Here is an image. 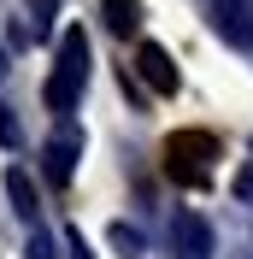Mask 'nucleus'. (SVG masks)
Returning a JSON list of instances; mask_svg holds the SVG:
<instances>
[{"label":"nucleus","mask_w":253,"mask_h":259,"mask_svg":"<svg viewBox=\"0 0 253 259\" xmlns=\"http://www.w3.org/2000/svg\"><path fill=\"white\" fill-rule=\"evenodd\" d=\"M6 200H12L18 218H35V212H41V189H35V177L24 171V165H12V171H6Z\"/></svg>","instance_id":"obj_6"},{"label":"nucleus","mask_w":253,"mask_h":259,"mask_svg":"<svg viewBox=\"0 0 253 259\" xmlns=\"http://www.w3.org/2000/svg\"><path fill=\"white\" fill-rule=\"evenodd\" d=\"M24 259H59V236L35 224V230H30V242H24Z\"/></svg>","instance_id":"obj_8"},{"label":"nucleus","mask_w":253,"mask_h":259,"mask_svg":"<svg viewBox=\"0 0 253 259\" xmlns=\"http://www.w3.org/2000/svg\"><path fill=\"white\" fill-rule=\"evenodd\" d=\"M53 71L71 82H89V35H82V24H71V30H59V48H53Z\"/></svg>","instance_id":"obj_4"},{"label":"nucleus","mask_w":253,"mask_h":259,"mask_svg":"<svg viewBox=\"0 0 253 259\" xmlns=\"http://www.w3.org/2000/svg\"><path fill=\"white\" fill-rule=\"evenodd\" d=\"M0 142L18 147V118H12V106H0Z\"/></svg>","instance_id":"obj_10"},{"label":"nucleus","mask_w":253,"mask_h":259,"mask_svg":"<svg viewBox=\"0 0 253 259\" xmlns=\"http://www.w3.org/2000/svg\"><path fill=\"white\" fill-rule=\"evenodd\" d=\"M236 194H241V200H253V171H241V177H236Z\"/></svg>","instance_id":"obj_11"},{"label":"nucleus","mask_w":253,"mask_h":259,"mask_svg":"<svg viewBox=\"0 0 253 259\" xmlns=\"http://www.w3.org/2000/svg\"><path fill=\"white\" fill-rule=\"evenodd\" d=\"M106 236H112V247H118V259H142V253H147V236H142L136 224H112Z\"/></svg>","instance_id":"obj_7"},{"label":"nucleus","mask_w":253,"mask_h":259,"mask_svg":"<svg viewBox=\"0 0 253 259\" xmlns=\"http://www.w3.org/2000/svg\"><path fill=\"white\" fill-rule=\"evenodd\" d=\"M71 259H95V253H89V242H82V236H71Z\"/></svg>","instance_id":"obj_12"},{"label":"nucleus","mask_w":253,"mask_h":259,"mask_svg":"<svg viewBox=\"0 0 253 259\" xmlns=\"http://www.w3.org/2000/svg\"><path fill=\"white\" fill-rule=\"evenodd\" d=\"M212 153H218V142H212L206 130H183V136L165 142V171H171L177 183L200 189V183H206V159H212Z\"/></svg>","instance_id":"obj_1"},{"label":"nucleus","mask_w":253,"mask_h":259,"mask_svg":"<svg viewBox=\"0 0 253 259\" xmlns=\"http://www.w3.org/2000/svg\"><path fill=\"white\" fill-rule=\"evenodd\" d=\"M136 77H142L153 95H177V89H183V71H177V59L159 48V41H142V48H136Z\"/></svg>","instance_id":"obj_2"},{"label":"nucleus","mask_w":253,"mask_h":259,"mask_svg":"<svg viewBox=\"0 0 253 259\" xmlns=\"http://www.w3.org/2000/svg\"><path fill=\"white\" fill-rule=\"evenodd\" d=\"M100 6H106V24H112L118 35L136 30V0H100Z\"/></svg>","instance_id":"obj_9"},{"label":"nucleus","mask_w":253,"mask_h":259,"mask_svg":"<svg viewBox=\"0 0 253 259\" xmlns=\"http://www.w3.org/2000/svg\"><path fill=\"white\" fill-rule=\"evenodd\" d=\"M171 242L183 247L189 259H206V253H212V224H206L200 212H177V224H171Z\"/></svg>","instance_id":"obj_5"},{"label":"nucleus","mask_w":253,"mask_h":259,"mask_svg":"<svg viewBox=\"0 0 253 259\" xmlns=\"http://www.w3.org/2000/svg\"><path fill=\"white\" fill-rule=\"evenodd\" d=\"M77 159H82V136H71V130H59V136H48V142H41V171H48L53 189H65V183H71Z\"/></svg>","instance_id":"obj_3"},{"label":"nucleus","mask_w":253,"mask_h":259,"mask_svg":"<svg viewBox=\"0 0 253 259\" xmlns=\"http://www.w3.org/2000/svg\"><path fill=\"white\" fill-rule=\"evenodd\" d=\"M6 71H12V65H6V41H0V77H6Z\"/></svg>","instance_id":"obj_13"}]
</instances>
